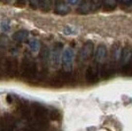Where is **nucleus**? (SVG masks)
I'll return each instance as SVG.
<instances>
[{"label": "nucleus", "mask_w": 132, "mask_h": 131, "mask_svg": "<svg viewBox=\"0 0 132 131\" xmlns=\"http://www.w3.org/2000/svg\"><path fill=\"white\" fill-rule=\"evenodd\" d=\"M52 5V0H40V6L44 10H48Z\"/></svg>", "instance_id": "9d476101"}, {"label": "nucleus", "mask_w": 132, "mask_h": 131, "mask_svg": "<svg viewBox=\"0 0 132 131\" xmlns=\"http://www.w3.org/2000/svg\"><path fill=\"white\" fill-rule=\"evenodd\" d=\"M94 53V44L91 42H87L86 44L83 45V47L80 50L79 53V58L81 61H87L89 60Z\"/></svg>", "instance_id": "20e7f679"}, {"label": "nucleus", "mask_w": 132, "mask_h": 131, "mask_svg": "<svg viewBox=\"0 0 132 131\" xmlns=\"http://www.w3.org/2000/svg\"><path fill=\"white\" fill-rule=\"evenodd\" d=\"M106 57V47L105 45H100L95 52V58L97 62H101L105 59Z\"/></svg>", "instance_id": "39448f33"}, {"label": "nucleus", "mask_w": 132, "mask_h": 131, "mask_svg": "<svg viewBox=\"0 0 132 131\" xmlns=\"http://www.w3.org/2000/svg\"><path fill=\"white\" fill-rule=\"evenodd\" d=\"M55 11H56V13H58V14H66L67 12L69 11V8H68V6L66 5V4H64V3H58V4L56 5Z\"/></svg>", "instance_id": "1a4fd4ad"}, {"label": "nucleus", "mask_w": 132, "mask_h": 131, "mask_svg": "<svg viewBox=\"0 0 132 131\" xmlns=\"http://www.w3.org/2000/svg\"><path fill=\"white\" fill-rule=\"evenodd\" d=\"M71 5H76L78 2H79V0H67Z\"/></svg>", "instance_id": "f8f14e48"}, {"label": "nucleus", "mask_w": 132, "mask_h": 131, "mask_svg": "<svg viewBox=\"0 0 132 131\" xmlns=\"http://www.w3.org/2000/svg\"><path fill=\"white\" fill-rule=\"evenodd\" d=\"M101 76V68L98 64H91L86 70V81L89 84H95L99 81Z\"/></svg>", "instance_id": "f03ea898"}, {"label": "nucleus", "mask_w": 132, "mask_h": 131, "mask_svg": "<svg viewBox=\"0 0 132 131\" xmlns=\"http://www.w3.org/2000/svg\"><path fill=\"white\" fill-rule=\"evenodd\" d=\"M61 54V45H56L55 48L53 49V52H52V60L55 64L59 63V58H60Z\"/></svg>", "instance_id": "6e6552de"}, {"label": "nucleus", "mask_w": 132, "mask_h": 131, "mask_svg": "<svg viewBox=\"0 0 132 131\" xmlns=\"http://www.w3.org/2000/svg\"><path fill=\"white\" fill-rule=\"evenodd\" d=\"M102 5L105 11H112L116 8L117 0H102Z\"/></svg>", "instance_id": "0eeeda50"}, {"label": "nucleus", "mask_w": 132, "mask_h": 131, "mask_svg": "<svg viewBox=\"0 0 132 131\" xmlns=\"http://www.w3.org/2000/svg\"><path fill=\"white\" fill-rule=\"evenodd\" d=\"M73 57H74V51L71 48H67L62 55V65L66 73L71 72L73 66Z\"/></svg>", "instance_id": "7ed1b4c3"}, {"label": "nucleus", "mask_w": 132, "mask_h": 131, "mask_svg": "<svg viewBox=\"0 0 132 131\" xmlns=\"http://www.w3.org/2000/svg\"><path fill=\"white\" fill-rule=\"evenodd\" d=\"M101 6H102V0H83L78 8V12L80 14L85 15L98 10Z\"/></svg>", "instance_id": "f257e3e1"}, {"label": "nucleus", "mask_w": 132, "mask_h": 131, "mask_svg": "<svg viewBox=\"0 0 132 131\" xmlns=\"http://www.w3.org/2000/svg\"><path fill=\"white\" fill-rule=\"evenodd\" d=\"M113 70H114V67L110 63L104 64L103 67L101 68V76L103 78H109L113 74Z\"/></svg>", "instance_id": "423d86ee"}, {"label": "nucleus", "mask_w": 132, "mask_h": 131, "mask_svg": "<svg viewBox=\"0 0 132 131\" xmlns=\"http://www.w3.org/2000/svg\"><path fill=\"white\" fill-rule=\"evenodd\" d=\"M120 5L122 7H130L132 6V0H120Z\"/></svg>", "instance_id": "9b49d317"}]
</instances>
